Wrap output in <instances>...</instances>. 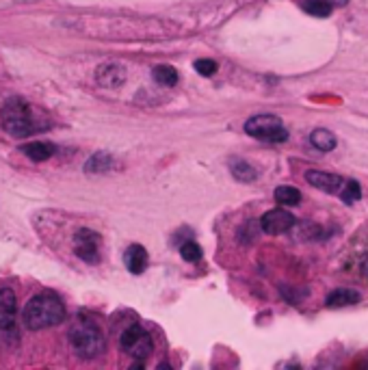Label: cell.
<instances>
[{
	"label": "cell",
	"mask_w": 368,
	"mask_h": 370,
	"mask_svg": "<svg viewBox=\"0 0 368 370\" xmlns=\"http://www.w3.org/2000/svg\"><path fill=\"white\" fill-rule=\"evenodd\" d=\"M67 26L85 35H91V37L115 42H150L171 37L176 33L171 22L134 15H80L72 17Z\"/></svg>",
	"instance_id": "obj_1"
},
{
	"label": "cell",
	"mask_w": 368,
	"mask_h": 370,
	"mask_svg": "<svg viewBox=\"0 0 368 370\" xmlns=\"http://www.w3.org/2000/svg\"><path fill=\"white\" fill-rule=\"evenodd\" d=\"M63 319H65V306L57 294H50V292L35 294L22 312V321L30 331L55 327Z\"/></svg>",
	"instance_id": "obj_2"
},
{
	"label": "cell",
	"mask_w": 368,
	"mask_h": 370,
	"mask_svg": "<svg viewBox=\"0 0 368 370\" xmlns=\"http://www.w3.org/2000/svg\"><path fill=\"white\" fill-rule=\"evenodd\" d=\"M0 121H3V130L15 139H24L35 130H40L37 123H35L33 109L20 98H11L5 102L3 111H0Z\"/></svg>",
	"instance_id": "obj_3"
},
{
	"label": "cell",
	"mask_w": 368,
	"mask_h": 370,
	"mask_svg": "<svg viewBox=\"0 0 368 370\" xmlns=\"http://www.w3.org/2000/svg\"><path fill=\"white\" fill-rule=\"evenodd\" d=\"M69 346L80 360H96L107 349L104 333L94 323H78L69 331Z\"/></svg>",
	"instance_id": "obj_4"
},
{
	"label": "cell",
	"mask_w": 368,
	"mask_h": 370,
	"mask_svg": "<svg viewBox=\"0 0 368 370\" xmlns=\"http://www.w3.org/2000/svg\"><path fill=\"white\" fill-rule=\"evenodd\" d=\"M245 132L258 141H267V143H284L288 139V130L284 128L282 119L277 115H254L245 121Z\"/></svg>",
	"instance_id": "obj_5"
},
{
	"label": "cell",
	"mask_w": 368,
	"mask_h": 370,
	"mask_svg": "<svg viewBox=\"0 0 368 370\" xmlns=\"http://www.w3.org/2000/svg\"><path fill=\"white\" fill-rule=\"evenodd\" d=\"M121 351L126 355H130L132 360L143 362L154 353V342L152 336L141 327V325H130L124 333H121Z\"/></svg>",
	"instance_id": "obj_6"
},
{
	"label": "cell",
	"mask_w": 368,
	"mask_h": 370,
	"mask_svg": "<svg viewBox=\"0 0 368 370\" xmlns=\"http://www.w3.org/2000/svg\"><path fill=\"white\" fill-rule=\"evenodd\" d=\"M292 225H295V217L288 213V210H282V208H273L269 213L262 215V219H260L262 232L273 234V236L288 232Z\"/></svg>",
	"instance_id": "obj_7"
},
{
	"label": "cell",
	"mask_w": 368,
	"mask_h": 370,
	"mask_svg": "<svg viewBox=\"0 0 368 370\" xmlns=\"http://www.w3.org/2000/svg\"><path fill=\"white\" fill-rule=\"evenodd\" d=\"M96 82L104 89H119L126 82V69L119 63H102L96 69Z\"/></svg>",
	"instance_id": "obj_8"
},
{
	"label": "cell",
	"mask_w": 368,
	"mask_h": 370,
	"mask_svg": "<svg viewBox=\"0 0 368 370\" xmlns=\"http://www.w3.org/2000/svg\"><path fill=\"white\" fill-rule=\"evenodd\" d=\"M98 245L100 236L91 230H78L74 236V247L76 256L85 262H98Z\"/></svg>",
	"instance_id": "obj_9"
},
{
	"label": "cell",
	"mask_w": 368,
	"mask_h": 370,
	"mask_svg": "<svg viewBox=\"0 0 368 370\" xmlns=\"http://www.w3.org/2000/svg\"><path fill=\"white\" fill-rule=\"evenodd\" d=\"M306 180L308 184H312L314 188L319 191H325V193H331V195H338L342 184H344V178L336 173H327V171H319V169H310L306 171Z\"/></svg>",
	"instance_id": "obj_10"
},
{
	"label": "cell",
	"mask_w": 368,
	"mask_h": 370,
	"mask_svg": "<svg viewBox=\"0 0 368 370\" xmlns=\"http://www.w3.org/2000/svg\"><path fill=\"white\" fill-rule=\"evenodd\" d=\"M17 323V297L11 288L0 290V329L9 331Z\"/></svg>",
	"instance_id": "obj_11"
},
{
	"label": "cell",
	"mask_w": 368,
	"mask_h": 370,
	"mask_svg": "<svg viewBox=\"0 0 368 370\" xmlns=\"http://www.w3.org/2000/svg\"><path fill=\"white\" fill-rule=\"evenodd\" d=\"M148 260H150L148 252L141 245H130L124 254V262H126V267L132 275H141L148 269Z\"/></svg>",
	"instance_id": "obj_12"
},
{
	"label": "cell",
	"mask_w": 368,
	"mask_h": 370,
	"mask_svg": "<svg viewBox=\"0 0 368 370\" xmlns=\"http://www.w3.org/2000/svg\"><path fill=\"white\" fill-rule=\"evenodd\" d=\"M360 292L353 288H336L331 290L325 299V306L327 308H344V306H356L360 303Z\"/></svg>",
	"instance_id": "obj_13"
},
{
	"label": "cell",
	"mask_w": 368,
	"mask_h": 370,
	"mask_svg": "<svg viewBox=\"0 0 368 370\" xmlns=\"http://www.w3.org/2000/svg\"><path fill=\"white\" fill-rule=\"evenodd\" d=\"M22 152L30 158L33 163H44L55 154V146L48 143V141H33V143L22 146Z\"/></svg>",
	"instance_id": "obj_14"
},
{
	"label": "cell",
	"mask_w": 368,
	"mask_h": 370,
	"mask_svg": "<svg viewBox=\"0 0 368 370\" xmlns=\"http://www.w3.org/2000/svg\"><path fill=\"white\" fill-rule=\"evenodd\" d=\"M310 143L317 150H321V152H331L336 148L338 141H336L334 132H329L325 128H317V130H312V134H310Z\"/></svg>",
	"instance_id": "obj_15"
},
{
	"label": "cell",
	"mask_w": 368,
	"mask_h": 370,
	"mask_svg": "<svg viewBox=\"0 0 368 370\" xmlns=\"http://www.w3.org/2000/svg\"><path fill=\"white\" fill-rule=\"evenodd\" d=\"M113 167V156L107 152H96L85 165V173H107Z\"/></svg>",
	"instance_id": "obj_16"
},
{
	"label": "cell",
	"mask_w": 368,
	"mask_h": 370,
	"mask_svg": "<svg viewBox=\"0 0 368 370\" xmlns=\"http://www.w3.org/2000/svg\"><path fill=\"white\" fill-rule=\"evenodd\" d=\"M230 171L238 182H254L258 178V171L249 163L238 161V158H234V161L230 163Z\"/></svg>",
	"instance_id": "obj_17"
},
{
	"label": "cell",
	"mask_w": 368,
	"mask_h": 370,
	"mask_svg": "<svg viewBox=\"0 0 368 370\" xmlns=\"http://www.w3.org/2000/svg\"><path fill=\"white\" fill-rule=\"evenodd\" d=\"M152 76H154L156 82L163 85V87H173L178 82V69L171 67V65H156L152 69Z\"/></svg>",
	"instance_id": "obj_18"
},
{
	"label": "cell",
	"mask_w": 368,
	"mask_h": 370,
	"mask_svg": "<svg viewBox=\"0 0 368 370\" xmlns=\"http://www.w3.org/2000/svg\"><path fill=\"white\" fill-rule=\"evenodd\" d=\"M273 195H275V202L282 206H297L301 202V193L295 186H277Z\"/></svg>",
	"instance_id": "obj_19"
},
{
	"label": "cell",
	"mask_w": 368,
	"mask_h": 370,
	"mask_svg": "<svg viewBox=\"0 0 368 370\" xmlns=\"http://www.w3.org/2000/svg\"><path fill=\"white\" fill-rule=\"evenodd\" d=\"M362 195V188L356 180H344L340 193H338V197L344 202V204H356Z\"/></svg>",
	"instance_id": "obj_20"
},
{
	"label": "cell",
	"mask_w": 368,
	"mask_h": 370,
	"mask_svg": "<svg viewBox=\"0 0 368 370\" xmlns=\"http://www.w3.org/2000/svg\"><path fill=\"white\" fill-rule=\"evenodd\" d=\"M304 11L310 13V15H317V17H327L331 11H334V7H331L329 3H325V0H306Z\"/></svg>",
	"instance_id": "obj_21"
},
{
	"label": "cell",
	"mask_w": 368,
	"mask_h": 370,
	"mask_svg": "<svg viewBox=\"0 0 368 370\" xmlns=\"http://www.w3.org/2000/svg\"><path fill=\"white\" fill-rule=\"evenodd\" d=\"M180 256L186 262H198V260H202V247L198 243H193V240H186L180 247Z\"/></svg>",
	"instance_id": "obj_22"
},
{
	"label": "cell",
	"mask_w": 368,
	"mask_h": 370,
	"mask_svg": "<svg viewBox=\"0 0 368 370\" xmlns=\"http://www.w3.org/2000/svg\"><path fill=\"white\" fill-rule=\"evenodd\" d=\"M195 72L202 76H213L217 72V63L213 59H198L195 61Z\"/></svg>",
	"instance_id": "obj_23"
},
{
	"label": "cell",
	"mask_w": 368,
	"mask_h": 370,
	"mask_svg": "<svg viewBox=\"0 0 368 370\" xmlns=\"http://www.w3.org/2000/svg\"><path fill=\"white\" fill-rule=\"evenodd\" d=\"M360 273H362V277L368 281V256L362 260V264H360Z\"/></svg>",
	"instance_id": "obj_24"
},
{
	"label": "cell",
	"mask_w": 368,
	"mask_h": 370,
	"mask_svg": "<svg viewBox=\"0 0 368 370\" xmlns=\"http://www.w3.org/2000/svg\"><path fill=\"white\" fill-rule=\"evenodd\" d=\"M325 3H329L331 7H344L349 0H325Z\"/></svg>",
	"instance_id": "obj_25"
}]
</instances>
